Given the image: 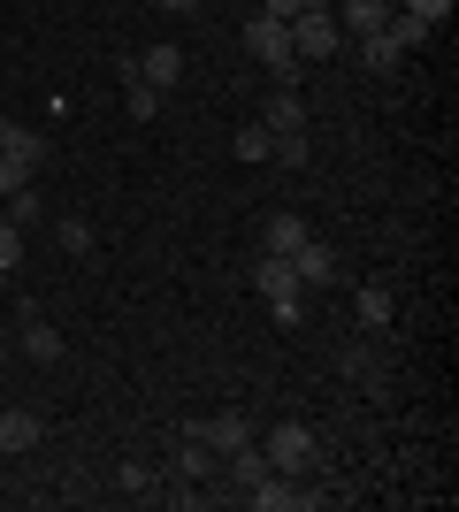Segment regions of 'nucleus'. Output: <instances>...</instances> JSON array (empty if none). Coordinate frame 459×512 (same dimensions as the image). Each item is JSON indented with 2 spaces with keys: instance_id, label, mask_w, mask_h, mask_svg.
<instances>
[{
  "instance_id": "11",
  "label": "nucleus",
  "mask_w": 459,
  "mask_h": 512,
  "mask_svg": "<svg viewBox=\"0 0 459 512\" xmlns=\"http://www.w3.org/2000/svg\"><path fill=\"white\" fill-rule=\"evenodd\" d=\"M383 16H391V0H345V8H337V31H345V39H375Z\"/></svg>"
},
{
  "instance_id": "2",
  "label": "nucleus",
  "mask_w": 459,
  "mask_h": 512,
  "mask_svg": "<svg viewBox=\"0 0 459 512\" xmlns=\"http://www.w3.org/2000/svg\"><path fill=\"white\" fill-rule=\"evenodd\" d=\"M245 46H253V62L276 77V85H299V54H291V23H276V16H253L245 23Z\"/></svg>"
},
{
  "instance_id": "3",
  "label": "nucleus",
  "mask_w": 459,
  "mask_h": 512,
  "mask_svg": "<svg viewBox=\"0 0 459 512\" xmlns=\"http://www.w3.org/2000/svg\"><path fill=\"white\" fill-rule=\"evenodd\" d=\"M291 54H299V62H337V54H345V31H337V16H329V8H306V16H291Z\"/></svg>"
},
{
  "instance_id": "27",
  "label": "nucleus",
  "mask_w": 459,
  "mask_h": 512,
  "mask_svg": "<svg viewBox=\"0 0 459 512\" xmlns=\"http://www.w3.org/2000/svg\"><path fill=\"white\" fill-rule=\"evenodd\" d=\"M406 8H414L421 23H444V16H452V0H406Z\"/></svg>"
},
{
  "instance_id": "22",
  "label": "nucleus",
  "mask_w": 459,
  "mask_h": 512,
  "mask_svg": "<svg viewBox=\"0 0 459 512\" xmlns=\"http://www.w3.org/2000/svg\"><path fill=\"white\" fill-rule=\"evenodd\" d=\"M16 260H23V230L0 214V276H16Z\"/></svg>"
},
{
  "instance_id": "7",
  "label": "nucleus",
  "mask_w": 459,
  "mask_h": 512,
  "mask_svg": "<svg viewBox=\"0 0 459 512\" xmlns=\"http://www.w3.org/2000/svg\"><path fill=\"white\" fill-rule=\"evenodd\" d=\"M192 436H199L207 451H238V444H253V421H245V413H207Z\"/></svg>"
},
{
  "instance_id": "28",
  "label": "nucleus",
  "mask_w": 459,
  "mask_h": 512,
  "mask_svg": "<svg viewBox=\"0 0 459 512\" xmlns=\"http://www.w3.org/2000/svg\"><path fill=\"white\" fill-rule=\"evenodd\" d=\"M8 344H16V329H8V314H0V375H8Z\"/></svg>"
},
{
  "instance_id": "1",
  "label": "nucleus",
  "mask_w": 459,
  "mask_h": 512,
  "mask_svg": "<svg viewBox=\"0 0 459 512\" xmlns=\"http://www.w3.org/2000/svg\"><path fill=\"white\" fill-rule=\"evenodd\" d=\"M253 291L268 299V314L284 321V329H291V321H306V283L291 276L284 253H261V260H253Z\"/></svg>"
},
{
  "instance_id": "9",
  "label": "nucleus",
  "mask_w": 459,
  "mask_h": 512,
  "mask_svg": "<svg viewBox=\"0 0 459 512\" xmlns=\"http://www.w3.org/2000/svg\"><path fill=\"white\" fill-rule=\"evenodd\" d=\"M39 436H46V421H39L31 406H8V413H0V451H8V459H16V451H31Z\"/></svg>"
},
{
  "instance_id": "29",
  "label": "nucleus",
  "mask_w": 459,
  "mask_h": 512,
  "mask_svg": "<svg viewBox=\"0 0 459 512\" xmlns=\"http://www.w3.org/2000/svg\"><path fill=\"white\" fill-rule=\"evenodd\" d=\"M153 8H169V16H192L199 0H153Z\"/></svg>"
},
{
  "instance_id": "13",
  "label": "nucleus",
  "mask_w": 459,
  "mask_h": 512,
  "mask_svg": "<svg viewBox=\"0 0 459 512\" xmlns=\"http://www.w3.org/2000/svg\"><path fill=\"white\" fill-rule=\"evenodd\" d=\"M291 276H299L306 291H314V283H337V253H329V245H314V237H306L299 253H291Z\"/></svg>"
},
{
  "instance_id": "21",
  "label": "nucleus",
  "mask_w": 459,
  "mask_h": 512,
  "mask_svg": "<svg viewBox=\"0 0 459 512\" xmlns=\"http://www.w3.org/2000/svg\"><path fill=\"white\" fill-rule=\"evenodd\" d=\"M230 153H238V161H268V130H261V123H245L238 138H230Z\"/></svg>"
},
{
  "instance_id": "20",
  "label": "nucleus",
  "mask_w": 459,
  "mask_h": 512,
  "mask_svg": "<svg viewBox=\"0 0 459 512\" xmlns=\"http://www.w3.org/2000/svg\"><path fill=\"white\" fill-rule=\"evenodd\" d=\"M345 367H352V375H360L368 390H383V367H375V344H352V352H345Z\"/></svg>"
},
{
  "instance_id": "25",
  "label": "nucleus",
  "mask_w": 459,
  "mask_h": 512,
  "mask_svg": "<svg viewBox=\"0 0 459 512\" xmlns=\"http://www.w3.org/2000/svg\"><path fill=\"white\" fill-rule=\"evenodd\" d=\"M306 8H322V0H261V16H276V23H291V16H306Z\"/></svg>"
},
{
  "instance_id": "26",
  "label": "nucleus",
  "mask_w": 459,
  "mask_h": 512,
  "mask_svg": "<svg viewBox=\"0 0 459 512\" xmlns=\"http://www.w3.org/2000/svg\"><path fill=\"white\" fill-rule=\"evenodd\" d=\"M16 184H31V169H16V161H8V153H0V199L16 192Z\"/></svg>"
},
{
  "instance_id": "16",
  "label": "nucleus",
  "mask_w": 459,
  "mask_h": 512,
  "mask_svg": "<svg viewBox=\"0 0 459 512\" xmlns=\"http://www.w3.org/2000/svg\"><path fill=\"white\" fill-rule=\"evenodd\" d=\"M0 214H8L16 230H39V222H46V207H39V192H31V184H16V192L0 199Z\"/></svg>"
},
{
  "instance_id": "14",
  "label": "nucleus",
  "mask_w": 459,
  "mask_h": 512,
  "mask_svg": "<svg viewBox=\"0 0 459 512\" xmlns=\"http://www.w3.org/2000/svg\"><path fill=\"white\" fill-rule=\"evenodd\" d=\"M261 130H306V100L291 85H276V92H268V107H261Z\"/></svg>"
},
{
  "instance_id": "5",
  "label": "nucleus",
  "mask_w": 459,
  "mask_h": 512,
  "mask_svg": "<svg viewBox=\"0 0 459 512\" xmlns=\"http://www.w3.org/2000/svg\"><path fill=\"white\" fill-rule=\"evenodd\" d=\"M16 344H23V360H39V367L62 360V329L46 314H31V306H16Z\"/></svg>"
},
{
  "instance_id": "18",
  "label": "nucleus",
  "mask_w": 459,
  "mask_h": 512,
  "mask_svg": "<svg viewBox=\"0 0 459 512\" xmlns=\"http://www.w3.org/2000/svg\"><path fill=\"white\" fill-rule=\"evenodd\" d=\"M360 62H368V69H375V77H391V69H398V62H406V54H398V46H391V39H383V31H375V39H360Z\"/></svg>"
},
{
  "instance_id": "15",
  "label": "nucleus",
  "mask_w": 459,
  "mask_h": 512,
  "mask_svg": "<svg viewBox=\"0 0 459 512\" xmlns=\"http://www.w3.org/2000/svg\"><path fill=\"white\" fill-rule=\"evenodd\" d=\"M299 245H306V222H299V214H268V222H261V253H299Z\"/></svg>"
},
{
  "instance_id": "23",
  "label": "nucleus",
  "mask_w": 459,
  "mask_h": 512,
  "mask_svg": "<svg viewBox=\"0 0 459 512\" xmlns=\"http://www.w3.org/2000/svg\"><path fill=\"white\" fill-rule=\"evenodd\" d=\"M131 115H138V123H153V115H161V92H153L146 77H131Z\"/></svg>"
},
{
  "instance_id": "6",
  "label": "nucleus",
  "mask_w": 459,
  "mask_h": 512,
  "mask_svg": "<svg viewBox=\"0 0 459 512\" xmlns=\"http://www.w3.org/2000/svg\"><path fill=\"white\" fill-rule=\"evenodd\" d=\"M0 153H8L16 169H31V176L46 169V138H39L31 123H0Z\"/></svg>"
},
{
  "instance_id": "12",
  "label": "nucleus",
  "mask_w": 459,
  "mask_h": 512,
  "mask_svg": "<svg viewBox=\"0 0 459 512\" xmlns=\"http://www.w3.org/2000/svg\"><path fill=\"white\" fill-rule=\"evenodd\" d=\"M176 474H184V482H222V451H207L199 436H184V444H176Z\"/></svg>"
},
{
  "instance_id": "8",
  "label": "nucleus",
  "mask_w": 459,
  "mask_h": 512,
  "mask_svg": "<svg viewBox=\"0 0 459 512\" xmlns=\"http://www.w3.org/2000/svg\"><path fill=\"white\" fill-rule=\"evenodd\" d=\"M383 39H391L398 54H421V46L437 39V23H421L414 8H391V16H383Z\"/></svg>"
},
{
  "instance_id": "19",
  "label": "nucleus",
  "mask_w": 459,
  "mask_h": 512,
  "mask_svg": "<svg viewBox=\"0 0 459 512\" xmlns=\"http://www.w3.org/2000/svg\"><path fill=\"white\" fill-rule=\"evenodd\" d=\"M54 245H69V253H92V222H85V214H62V222H54Z\"/></svg>"
},
{
  "instance_id": "4",
  "label": "nucleus",
  "mask_w": 459,
  "mask_h": 512,
  "mask_svg": "<svg viewBox=\"0 0 459 512\" xmlns=\"http://www.w3.org/2000/svg\"><path fill=\"white\" fill-rule=\"evenodd\" d=\"M261 459L276 474H306V467H314V428H306V421H276L261 436Z\"/></svg>"
},
{
  "instance_id": "24",
  "label": "nucleus",
  "mask_w": 459,
  "mask_h": 512,
  "mask_svg": "<svg viewBox=\"0 0 459 512\" xmlns=\"http://www.w3.org/2000/svg\"><path fill=\"white\" fill-rule=\"evenodd\" d=\"M115 490H131V497H146V490H153V467H138V459H131V467L115 474Z\"/></svg>"
},
{
  "instance_id": "10",
  "label": "nucleus",
  "mask_w": 459,
  "mask_h": 512,
  "mask_svg": "<svg viewBox=\"0 0 459 512\" xmlns=\"http://www.w3.org/2000/svg\"><path fill=\"white\" fill-rule=\"evenodd\" d=\"M131 77H146L153 92H169L176 77H184V54H176V46H146V54L131 62Z\"/></svg>"
},
{
  "instance_id": "17",
  "label": "nucleus",
  "mask_w": 459,
  "mask_h": 512,
  "mask_svg": "<svg viewBox=\"0 0 459 512\" xmlns=\"http://www.w3.org/2000/svg\"><path fill=\"white\" fill-rule=\"evenodd\" d=\"M360 329H391V291H383V283L360 291Z\"/></svg>"
}]
</instances>
